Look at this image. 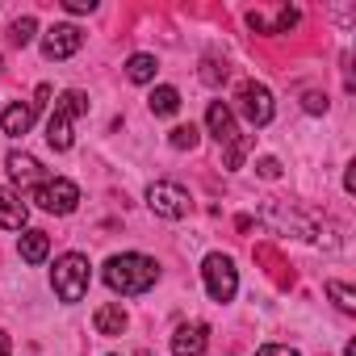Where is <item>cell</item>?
<instances>
[{
  "label": "cell",
  "mask_w": 356,
  "mask_h": 356,
  "mask_svg": "<svg viewBox=\"0 0 356 356\" xmlns=\"http://www.w3.org/2000/svg\"><path fill=\"white\" fill-rule=\"evenodd\" d=\"M155 281H159V264L151 256L126 252V256H113L105 264V285L118 289V293H147Z\"/></svg>",
  "instance_id": "1"
},
{
  "label": "cell",
  "mask_w": 356,
  "mask_h": 356,
  "mask_svg": "<svg viewBox=\"0 0 356 356\" xmlns=\"http://www.w3.org/2000/svg\"><path fill=\"white\" fill-rule=\"evenodd\" d=\"M80 113H88V97L84 92H63L55 101V113L47 122V143L55 151H67L72 147V118H80Z\"/></svg>",
  "instance_id": "2"
},
{
  "label": "cell",
  "mask_w": 356,
  "mask_h": 356,
  "mask_svg": "<svg viewBox=\"0 0 356 356\" xmlns=\"http://www.w3.org/2000/svg\"><path fill=\"white\" fill-rule=\"evenodd\" d=\"M55 293L63 298V302H80L84 293H88V281H92V268H88V256H80V252H67L59 264H55Z\"/></svg>",
  "instance_id": "3"
},
{
  "label": "cell",
  "mask_w": 356,
  "mask_h": 356,
  "mask_svg": "<svg viewBox=\"0 0 356 356\" xmlns=\"http://www.w3.org/2000/svg\"><path fill=\"white\" fill-rule=\"evenodd\" d=\"M202 277H206V289H210V298H214V302H231V298H235V289H239V273H235L231 256H222V252L206 256Z\"/></svg>",
  "instance_id": "4"
},
{
  "label": "cell",
  "mask_w": 356,
  "mask_h": 356,
  "mask_svg": "<svg viewBox=\"0 0 356 356\" xmlns=\"http://www.w3.org/2000/svg\"><path fill=\"white\" fill-rule=\"evenodd\" d=\"M34 202L47 210V214H72L80 206V189L72 181H63V176H55V181H42L34 189Z\"/></svg>",
  "instance_id": "5"
},
{
  "label": "cell",
  "mask_w": 356,
  "mask_h": 356,
  "mask_svg": "<svg viewBox=\"0 0 356 356\" xmlns=\"http://www.w3.org/2000/svg\"><path fill=\"white\" fill-rule=\"evenodd\" d=\"M235 101H239V113H243L252 126H268V122H273V92H268L264 84H256V80L239 84Z\"/></svg>",
  "instance_id": "6"
},
{
  "label": "cell",
  "mask_w": 356,
  "mask_h": 356,
  "mask_svg": "<svg viewBox=\"0 0 356 356\" xmlns=\"http://www.w3.org/2000/svg\"><path fill=\"white\" fill-rule=\"evenodd\" d=\"M147 202H151V210L159 214V218H185L189 214V193L181 189V185H172V181H159V185H151L147 189Z\"/></svg>",
  "instance_id": "7"
},
{
  "label": "cell",
  "mask_w": 356,
  "mask_h": 356,
  "mask_svg": "<svg viewBox=\"0 0 356 356\" xmlns=\"http://www.w3.org/2000/svg\"><path fill=\"white\" fill-rule=\"evenodd\" d=\"M80 47H84V34L76 26H51L47 38H42V55L47 59H72Z\"/></svg>",
  "instance_id": "8"
},
{
  "label": "cell",
  "mask_w": 356,
  "mask_h": 356,
  "mask_svg": "<svg viewBox=\"0 0 356 356\" xmlns=\"http://www.w3.org/2000/svg\"><path fill=\"white\" fill-rule=\"evenodd\" d=\"M210 343V327L206 323H181L172 335V356H202Z\"/></svg>",
  "instance_id": "9"
},
{
  "label": "cell",
  "mask_w": 356,
  "mask_h": 356,
  "mask_svg": "<svg viewBox=\"0 0 356 356\" xmlns=\"http://www.w3.org/2000/svg\"><path fill=\"white\" fill-rule=\"evenodd\" d=\"M206 126H210V134H214L222 147H231V143L239 138V130H235V113H231V105H222V101H210V109H206Z\"/></svg>",
  "instance_id": "10"
},
{
  "label": "cell",
  "mask_w": 356,
  "mask_h": 356,
  "mask_svg": "<svg viewBox=\"0 0 356 356\" xmlns=\"http://www.w3.org/2000/svg\"><path fill=\"white\" fill-rule=\"evenodd\" d=\"M248 26L252 30H260V34H289L293 26H298V9H289V5H281L273 17H264V13H248Z\"/></svg>",
  "instance_id": "11"
},
{
  "label": "cell",
  "mask_w": 356,
  "mask_h": 356,
  "mask_svg": "<svg viewBox=\"0 0 356 356\" xmlns=\"http://www.w3.org/2000/svg\"><path fill=\"white\" fill-rule=\"evenodd\" d=\"M26 218H30V206L13 189H0V227H5V231H22Z\"/></svg>",
  "instance_id": "12"
},
{
  "label": "cell",
  "mask_w": 356,
  "mask_h": 356,
  "mask_svg": "<svg viewBox=\"0 0 356 356\" xmlns=\"http://www.w3.org/2000/svg\"><path fill=\"white\" fill-rule=\"evenodd\" d=\"M34 101L30 105H22V101H13L9 109H5V118H0V126H5V134H13V138H22V134H30V126H34Z\"/></svg>",
  "instance_id": "13"
},
{
  "label": "cell",
  "mask_w": 356,
  "mask_h": 356,
  "mask_svg": "<svg viewBox=\"0 0 356 356\" xmlns=\"http://www.w3.org/2000/svg\"><path fill=\"white\" fill-rule=\"evenodd\" d=\"M5 168H9V176L17 185H30V181H42V163L34 159V155H26V151H9V159H5Z\"/></svg>",
  "instance_id": "14"
},
{
  "label": "cell",
  "mask_w": 356,
  "mask_h": 356,
  "mask_svg": "<svg viewBox=\"0 0 356 356\" xmlns=\"http://www.w3.org/2000/svg\"><path fill=\"white\" fill-rule=\"evenodd\" d=\"M17 248H22V260H26V264H42V260L51 256V235H47V231H26Z\"/></svg>",
  "instance_id": "15"
},
{
  "label": "cell",
  "mask_w": 356,
  "mask_h": 356,
  "mask_svg": "<svg viewBox=\"0 0 356 356\" xmlns=\"http://www.w3.org/2000/svg\"><path fill=\"white\" fill-rule=\"evenodd\" d=\"M92 327H97V335H122L126 331V310L122 306H97V314H92Z\"/></svg>",
  "instance_id": "16"
},
{
  "label": "cell",
  "mask_w": 356,
  "mask_h": 356,
  "mask_svg": "<svg viewBox=\"0 0 356 356\" xmlns=\"http://www.w3.org/2000/svg\"><path fill=\"white\" fill-rule=\"evenodd\" d=\"M176 109H181V92H176L172 84H159V88L151 92V113H155V118H172Z\"/></svg>",
  "instance_id": "17"
},
{
  "label": "cell",
  "mask_w": 356,
  "mask_h": 356,
  "mask_svg": "<svg viewBox=\"0 0 356 356\" xmlns=\"http://www.w3.org/2000/svg\"><path fill=\"white\" fill-rule=\"evenodd\" d=\"M155 72H159L155 55H130V63H126V76H130L134 84H151V80H155Z\"/></svg>",
  "instance_id": "18"
},
{
  "label": "cell",
  "mask_w": 356,
  "mask_h": 356,
  "mask_svg": "<svg viewBox=\"0 0 356 356\" xmlns=\"http://www.w3.org/2000/svg\"><path fill=\"white\" fill-rule=\"evenodd\" d=\"M256 260H264V264H268V273L277 277V285H281V289H285V285H293V273H285V260H281L273 248H256Z\"/></svg>",
  "instance_id": "19"
},
{
  "label": "cell",
  "mask_w": 356,
  "mask_h": 356,
  "mask_svg": "<svg viewBox=\"0 0 356 356\" xmlns=\"http://www.w3.org/2000/svg\"><path fill=\"white\" fill-rule=\"evenodd\" d=\"M197 138H202V134H197V126H193V122H189V126H176V130L168 134V143H172L176 151H193V147H197Z\"/></svg>",
  "instance_id": "20"
},
{
  "label": "cell",
  "mask_w": 356,
  "mask_h": 356,
  "mask_svg": "<svg viewBox=\"0 0 356 356\" xmlns=\"http://www.w3.org/2000/svg\"><path fill=\"white\" fill-rule=\"evenodd\" d=\"M34 30H38L34 17H17V22L9 26V42H13V47H30V42H34Z\"/></svg>",
  "instance_id": "21"
},
{
  "label": "cell",
  "mask_w": 356,
  "mask_h": 356,
  "mask_svg": "<svg viewBox=\"0 0 356 356\" xmlns=\"http://www.w3.org/2000/svg\"><path fill=\"white\" fill-rule=\"evenodd\" d=\"M327 293L335 298V306H339L343 314H352V310H356V293H352L343 281H327Z\"/></svg>",
  "instance_id": "22"
},
{
  "label": "cell",
  "mask_w": 356,
  "mask_h": 356,
  "mask_svg": "<svg viewBox=\"0 0 356 356\" xmlns=\"http://www.w3.org/2000/svg\"><path fill=\"white\" fill-rule=\"evenodd\" d=\"M202 80H206V84H222V80H227V63L206 59V63H202Z\"/></svg>",
  "instance_id": "23"
},
{
  "label": "cell",
  "mask_w": 356,
  "mask_h": 356,
  "mask_svg": "<svg viewBox=\"0 0 356 356\" xmlns=\"http://www.w3.org/2000/svg\"><path fill=\"white\" fill-rule=\"evenodd\" d=\"M256 172H260V176H264V181H277V176H281V163H277V159H273V155H264V159H260V163H256Z\"/></svg>",
  "instance_id": "24"
},
{
  "label": "cell",
  "mask_w": 356,
  "mask_h": 356,
  "mask_svg": "<svg viewBox=\"0 0 356 356\" xmlns=\"http://www.w3.org/2000/svg\"><path fill=\"white\" fill-rule=\"evenodd\" d=\"M63 9H67V13H92L97 0H63Z\"/></svg>",
  "instance_id": "25"
},
{
  "label": "cell",
  "mask_w": 356,
  "mask_h": 356,
  "mask_svg": "<svg viewBox=\"0 0 356 356\" xmlns=\"http://www.w3.org/2000/svg\"><path fill=\"white\" fill-rule=\"evenodd\" d=\"M327 109V97L323 92H306V113H323Z\"/></svg>",
  "instance_id": "26"
},
{
  "label": "cell",
  "mask_w": 356,
  "mask_h": 356,
  "mask_svg": "<svg viewBox=\"0 0 356 356\" xmlns=\"http://www.w3.org/2000/svg\"><path fill=\"white\" fill-rule=\"evenodd\" d=\"M256 356H298V348H285V343H268V348H260Z\"/></svg>",
  "instance_id": "27"
},
{
  "label": "cell",
  "mask_w": 356,
  "mask_h": 356,
  "mask_svg": "<svg viewBox=\"0 0 356 356\" xmlns=\"http://www.w3.org/2000/svg\"><path fill=\"white\" fill-rule=\"evenodd\" d=\"M0 356H9V335L0 331Z\"/></svg>",
  "instance_id": "28"
}]
</instances>
